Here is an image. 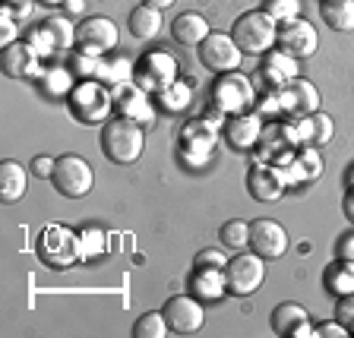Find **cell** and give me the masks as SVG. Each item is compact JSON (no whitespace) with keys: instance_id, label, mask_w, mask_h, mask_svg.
Here are the masks:
<instances>
[{"instance_id":"e0dca14e","label":"cell","mask_w":354,"mask_h":338,"mask_svg":"<svg viewBox=\"0 0 354 338\" xmlns=\"http://www.w3.org/2000/svg\"><path fill=\"white\" fill-rule=\"evenodd\" d=\"M259 136H263V120L257 118V114H234V118L228 120V126H225V140H228L231 149H237V152H247V149H253L259 142Z\"/></svg>"},{"instance_id":"8fae6325","label":"cell","mask_w":354,"mask_h":338,"mask_svg":"<svg viewBox=\"0 0 354 338\" xmlns=\"http://www.w3.org/2000/svg\"><path fill=\"white\" fill-rule=\"evenodd\" d=\"M174 76H177V64L168 57L165 51H152L133 66V79L142 92H158L162 95L168 86H174Z\"/></svg>"},{"instance_id":"836d02e7","label":"cell","mask_w":354,"mask_h":338,"mask_svg":"<svg viewBox=\"0 0 354 338\" xmlns=\"http://www.w3.org/2000/svg\"><path fill=\"white\" fill-rule=\"evenodd\" d=\"M335 319H339L348 332H354V294L339 297V303H335Z\"/></svg>"},{"instance_id":"ee69618b","label":"cell","mask_w":354,"mask_h":338,"mask_svg":"<svg viewBox=\"0 0 354 338\" xmlns=\"http://www.w3.org/2000/svg\"><path fill=\"white\" fill-rule=\"evenodd\" d=\"M10 3H22V0H10Z\"/></svg>"},{"instance_id":"6da1fadb","label":"cell","mask_w":354,"mask_h":338,"mask_svg":"<svg viewBox=\"0 0 354 338\" xmlns=\"http://www.w3.org/2000/svg\"><path fill=\"white\" fill-rule=\"evenodd\" d=\"M102 155L114 165H133L140 162L142 149H146V133L133 118H114L102 126Z\"/></svg>"},{"instance_id":"ba28073f","label":"cell","mask_w":354,"mask_h":338,"mask_svg":"<svg viewBox=\"0 0 354 338\" xmlns=\"http://www.w3.org/2000/svg\"><path fill=\"white\" fill-rule=\"evenodd\" d=\"M120 32L118 26L108 19V16H88L76 26V44H80L82 54H92V57H104L118 48Z\"/></svg>"},{"instance_id":"7402d4cb","label":"cell","mask_w":354,"mask_h":338,"mask_svg":"<svg viewBox=\"0 0 354 338\" xmlns=\"http://www.w3.org/2000/svg\"><path fill=\"white\" fill-rule=\"evenodd\" d=\"M319 16L332 32H354V0H319Z\"/></svg>"},{"instance_id":"52a82bcc","label":"cell","mask_w":354,"mask_h":338,"mask_svg":"<svg viewBox=\"0 0 354 338\" xmlns=\"http://www.w3.org/2000/svg\"><path fill=\"white\" fill-rule=\"evenodd\" d=\"M111 92L98 82H80L76 88H70V114L82 124H108V114H111Z\"/></svg>"},{"instance_id":"ffe728a7","label":"cell","mask_w":354,"mask_h":338,"mask_svg":"<svg viewBox=\"0 0 354 338\" xmlns=\"http://www.w3.org/2000/svg\"><path fill=\"white\" fill-rule=\"evenodd\" d=\"M29 190V171L22 168L19 162H3L0 165V199L3 206H13L26 196Z\"/></svg>"},{"instance_id":"603a6c76","label":"cell","mask_w":354,"mask_h":338,"mask_svg":"<svg viewBox=\"0 0 354 338\" xmlns=\"http://www.w3.org/2000/svg\"><path fill=\"white\" fill-rule=\"evenodd\" d=\"M326 291L335 297H345V294H354V263L348 259H339V263L326 265Z\"/></svg>"},{"instance_id":"44dd1931","label":"cell","mask_w":354,"mask_h":338,"mask_svg":"<svg viewBox=\"0 0 354 338\" xmlns=\"http://www.w3.org/2000/svg\"><path fill=\"white\" fill-rule=\"evenodd\" d=\"M130 35L140 38V41H152L158 32H162V10L155 7H146V3H140L136 10H130Z\"/></svg>"},{"instance_id":"7a4b0ae2","label":"cell","mask_w":354,"mask_h":338,"mask_svg":"<svg viewBox=\"0 0 354 338\" xmlns=\"http://www.w3.org/2000/svg\"><path fill=\"white\" fill-rule=\"evenodd\" d=\"M231 35H234L237 48L250 57H263L266 51L275 48V38H279V22L266 10H247L234 19L231 26Z\"/></svg>"},{"instance_id":"7bdbcfd3","label":"cell","mask_w":354,"mask_h":338,"mask_svg":"<svg viewBox=\"0 0 354 338\" xmlns=\"http://www.w3.org/2000/svg\"><path fill=\"white\" fill-rule=\"evenodd\" d=\"M41 7H66V0H35Z\"/></svg>"},{"instance_id":"e575fe53","label":"cell","mask_w":354,"mask_h":338,"mask_svg":"<svg viewBox=\"0 0 354 338\" xmlns=\"http://www.w3.org/2000/svg\"><path fill=\"white\" fill-rule=\"evenodd\" d=\"M54 162H57V158H48V155H38V158H32V177L51 180V174H54Z\"/></svg>"},{"instance_id":"484cf974","label":"cell","mask_w":354,"mask_h":338,"mask_svg":"<svg viewBox=\"0 0 354 338\" xmlns=\"http://www.w3.org/2000/svg\"><path fill=\"white\" fill-rule=\"evenodd\" d=\"M44 32L51 38L54 51H66L70 44H76V26L66 16H51V19H44Z\"/></svg>"},{"instance_id":"d6a6232c","label":"cell","mask_w":354,"mask_h":338,"mask_svg":"<svg viewBox=\"0 0 354 338\" xmlns=\"http://www.w3.org/2000/svg\"><path fill=\"white\" fill-rule=\"evenodd\" d=\"M73 70L80 76H102L104 73L102 57H92V54H80V57L73 60Z\"/></svg>"},{"instance_id":"b9f144b4","label":"cell","mask_w":354,"mask_h":338,"mask_svg":"<svg viewBox=\"0 0 354 338\" xmlns=\"http://www.w3.org/2000/svg\"><path fill=\"white\" fill-rule=\"evenodd\" d=\"M142 3H146V7H155V10H168L174 0H142Z\"/></svg>"},{"instance_id":"30bf717a","label":"cell","mask_w":354,"mask_h":338,"mask_svg":"<svg viewBox=\"0 0 354 338\" xmlns=\"http://www.w3.org/2000/svg\"><path fill=\"white\" fill-rule=\"evenodd\" d=\"M275 44H279V51L304 60L319 51V32L310 26V19L295 16V19L279 22V38H275Z\"/></svg>"},{"instance_id":"9c48e42d","label":"cell","mask_w":354,"mask_h":338,"mask_svg":"<svg viewBox=\"0 0 354 338\" xmlns=\"http://www.w3.org/2000/svg\"><path fill=\"white\" fill-rule=\"evenodd\" d=\"M199 64L212 70V73H234L243 60V51L237 48L234 35H225V32H212L206 41L199 44L196 51Z\"/></svg>"},{"instance_id":"277c9868","label":"cell","mask_w":354,"mask_h":338,"mask_svg":"<svg viewBox=\"0 0 354 338\" xmlns=\"http://www.w3.org/2000/svg\"><path fill=\"white\" fill-rule=\"evenodd\" d=\"M51 184L64 199H82L95 187V171L80 155H60L57 162H54Z\"/></svg>"},{"instance_id":"f35d334b","label":"cell","mask_w":354,"mask_h":338,"mask_svg":"<svg viewBox=\"0 0 354 338\" xmlns=\"http://www.w3.org/2000/svg\"><path fill=\"white\" fill-rule=\"evenodd\" d=\"M44 76H48V92H64V88L70 86L64 70H54V73H44Z\"/></svg>"},{"instance_id":"4fadbf2b","label":"cell","mask_w":354,"mask_h":338,"mask_svg":"<svg viewBox=\"0 0 354 338\" xmlns=\"http://www.w3.org/2000/svg\"><path fill=\"white\" fill-rule=\"evenodd\" d=\"M250 250L263 259H281L288 253V231L272 218L250 221Z\"/></svg>"},{"instance_id":"d6986e66","label":"cell","mask_w":354,"mask_h":338,"mask_svg":"<svg viewBox=\"0 0 354 338\" xmlns=\"http://www.w3.org/2000/svg\"><path fill=\"white\" fill-rule=\"evenodd\" d=\"M285 111H291V114H301V118H307V114H317L319 111V92L317 86L310 79H295L291 86H285Z\"/></svg>"},{"instance_id":"5bb4252c","label":"cell","mask_w":354,"mask_h":338,"mask_svg":"<svg viewBox=\"0 0 354 338\" xmlns=\"http://www.w3.org/2000/svg\"><path fill=\"white\" fill-rule=\"evenodd\" d=\"M288 190V177L285 171L272 168V165H257L247 174V193H250L257 203H279Z\"/></svg>"},{"instance_id":"ab89813d","label":"cell","mask_w":354,"mask_h":338,"mask_svg":"<svg viewBox=\"0 0 354 338\" xmlns=\"http://www.w3.org/2000/svg\"><path fill=\"white\" fill-rule=\"evenodd\" d=\"M339 259H348V263H354V234H345L339 241Z\"/></svg>"},{"instance_id":"5b68a950","label":"cell","mask_w":354,"mask_h":338,"mask_svg":"<svg viewBox=\"0 0 354 338\" xmlns=\"http://www.w3.org/2000/svg\"><path fill=\"white\" fill-rule=\"evenodd\" d=\"M257 102V88H253V82L247 79L243 73H231L225 76L221 73L218 79H215L212 86V104L215 111H221V114H243V111H250V104Z\"/></svg>"},{"instance_id":"60d3db41","label":"cell","mask_w":354,"mask_h":338,"mask_svg":"<svg viewBox=\"0 0 354 338\" xmlns=\"http://www.w3.org/2000/svg\"><path fill=\"white\" fill-rule=\"evenodd\" d=\"M342 209H345V218L354 225V190L345 196V203H342Z\"/></svg>"},{"instance_id":"ac0fdd59","label":"cell","mask_w":354,"mask_h":338,"mask_svg":"<svg viewBox=\"0 0 354 338\" xmlns=\"http://www.w3.org/2000/svg\"><path fill=\"white\" fill-rule=\"evenodd\" d=\"M209 35H212V29H209L206 16H199V13H180L171 22V38L177 44H184V48H199Z\"/></svg>"},{"instance_id":"7c38bea8","label":"cell","mask_w":354,"mask_h":338,"mask_svg":"<svg viewBox=\"0 0 354 338\" xmlns=\"http://www.w3.org/2000/svg\"><path fill=\"white\" fill-rule=\"evenodd\" d=\"M165 319H168V329L174 335H196L206 323V307L203 301L193 294H177L165 303Z\"/></svg>"},{"instance_id":"d590c367","label":"cell","mask_w":354,"mask_h":338,"mask_svg":"<svg viewBox=\"0 0 354 338\" xmlns=\"http://www.w3.org/2000/svg\"><path fill=\"white\" fill-rule=\"evenodd\" d=\"M196 269H225V259L218 256V250H203L196 256Z\"/></svg>"},{"instance_id":"f1b7e54d","label":"cell","mask_w":354,"mask_h":338,"mask_svg":"<svg viewBox=\"0 0 354 338\" xmlns=\"http://www.w3.org/2000/svg\"><path fill=\"white\" fill-rule=\"evenodd\" d=\"M168 319H165V313H142L140 319H136V326H133V335L136 338H165L168 335Z\"/></svg>"},{"instance_id":"cb8c5ba5","label":"cell","mask_w":354,"mask_h":338,"mask_svg":"<svg viewBox=\"0 0 354 338\" xmlns=\"http://www.w3.org/2000/svg\"><path fill=\"white\" fill-rule=\"evenodd\" d=\"M193 291L199 301H215L228 291L225 285V269H196L193 272Z\"/></svg>"},{"instance_id":"4dcf8cb0","label":"cell","mask_w":354,"mask_h":338,"mask_svg":"<svg viewBox=\"0 0 354 338\" xmlns=\"http://www.w3.org/2000/svg\"><path fill=\"white\" fill-rule=\"evenodd\" d=\"M162 102L168 111H177V108H187L190 104V86H184V82H174V86H168L162 92Z\"/></svg>"},{"instance_id":"4316f807","label":"cell","mask_w":354,"mask_h":338,"mask_svg":"<svg viewBox=\"0 0 354 338\" xmlns=\"http://www.w3.org/2000/svg\"><path fill=\"white\" fill-rule=\"evenodd\" d=\"M218 241H221V247H228V250H243V247H250V225L241 218L225 221L218 231Z\"/></svg>"},{"instance_id":"8d00e7d4","label":"cell","mask_w":354,"mask_h":338,"mask_svg":"<svg viewBox=\"0 0 354 338\" xmlns=\"http://www.w3.org/2000/svg\"><path fill=\"white\" fill-rule=\"evenodd\" d=\"M317 335H319V338H345V335H351V332H348L345 326L339 323V319H335V323L329 319V323H323V326L317 329Z\"/></svg>"},{"instance_id":"2e32d148","label":"cell","mask_w":354,"mask_h":338,"mask_svg":"<svg viewBox=\"0 0 354 338\" xmlns=\"http://www.w3.org/2000/svg\"><path fill=\"white\" fill-rule=\"evenodd\" d=\"M259 76H263L266 86H272V88L291 86V82L297 79V57H291V54H285V51H266Z\"/></svg>"},{"instance_id":"3957f363","label":"cell","mask_w":354,"mask_h":338,"mask_svg":"<svg viewBox=\"0 0 354 338\" xmlns=\"http://www.w3.org/2000/svg\"><path fill=\"white\" fill-rule=\"evenodd\" d=\"M35 250L48 269H70L82 256V237L64 225H48L38 237Z\"/></svg>"},{"instance_id":"9a60e30c","label":"cell","mask_w":354,"mask_h":338,"mask_svg":"<svg viewBox=\"0 0 354 338\" xmlns=\"http://www.w3.org/2000/svg\"><path fill=\"white\" fill-rule=\"evenodd\" d=\"M0 66H3V76L10 79H29V76H38V51L32 44L13 41L3 48V57H0Z\"/></svg>"},{"instance_id":"1f68e13d","label":"cell","mask_w":354,"mask_h":338,"mask_svg":"<svg viewBox=\"0 0 354 338\" xmlns=\"http://www.w3.org/2000/svg\"><path fill=\"white\" fill-rule=\"evenodd\" d=\"M295 171H301L304 180H317L319 171H323V162H319V155L313 152V149H307V152H301V158L295 162Z\"/></svg>"},{"instance_id":"83f0119b","label":"cell","mask_w":354,"mask_h":338,"mask_svg":"<svg viewBox=\"0 0 354 338\" xmlns=\"http://www.w3.org/2000/svg\"><path fill=\"white\" fill-rule=\"evenodd\" d=\"M304 126H307L304 136H307L313 146H326V142L332 140V130H335L329 114H319V111L317 114H307V118H304Z\"/></svg>"},{"instance_id":"8992f818","label":"cell","mask_w":354,"mask_h":338,"mask_svg":"<svg viewBox=\"0 0 354 338\" xmlns=\"http://www.w3.org/2000/svg\"><path fill=\"white\" fill-rule=\"evenodd\" d=\"M266 279V259L259 253H237L225 263V285L234 297H250Z\"/></svg>"},{"instance_id":"f546056e","label":"cell","mask_w":354,"mask_h":338,"mask_svg":"<svg viewBox=\"0 0 354 338\" xmlns=\"http://www.w3.org/2000/svg\"><path fill=\"white\" fill-rule=\"evenodd\" d=\"M263 10L272 16L275 22H285V19H295V16H301V0H266Z\"/></svg>"},{"instance_id":"d4e9b609","label":"cell","mask_w":354,"mask_h":338,"mask_svg":"<svg viewBox=\"0 0 354 338\" xmlns=\"http://www.w3.org/2000/svg\"><path fill=\"white\" fill-rule=\"evenodd\" d=\"M307 310L301 307V303H279V307L272 310V332L275 335H291V332L297 329L301 323H307Z\"/></svg>"},{"instance_id":"74e56055","label":"cell","mask_w":354,"mask_h":338,"mask_svg":"<svg viewBox=\"0 0 354 338\" xmlns=\"http://www.w3.org/2000/svg\"><path fill=\"white\" fill-rule=\"evenodd\" d=\"M0 22H3V32H0V41H3V44H13V38H16V22H13V16H10V10H3V16H0Z\"/></svg>"}]
</instances>
